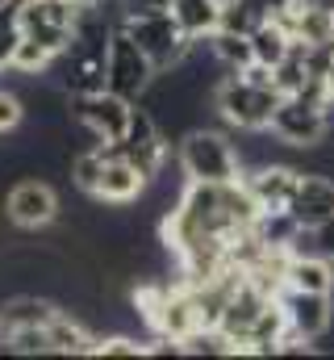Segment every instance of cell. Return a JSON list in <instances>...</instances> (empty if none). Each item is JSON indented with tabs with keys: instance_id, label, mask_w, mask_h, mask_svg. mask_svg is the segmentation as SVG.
<instances>
[{
	"instance_id": "obj_12",
	"label": "cell",
	"mask_w": 334,
	"mask_h": 360,
	"mask_svg": "<svg viewBox=\"0 0 334 360\" xmlns=\"http://www.w3.org/2000/svg\"><path fill=\"white\" fill-rule=\"evenodd\" d=\"M171 17L192 42H205L222 25V0H171Z\"/></svg>"
},
{
	"instance_id": "obj_27",
	"label": "cell",
	"mask_w": 334,
	"mask_h": 360,
	"mask_svg": "<svg viewBox=\"0 0 334 360\" xmlns=\"http://www.w3.org/2000/svg\"><path fill=\"white\" fill-rule=\"evenodd\" d=\"M330 42H334V34H330Z\"/></svg>"
},
{
	"instance_id": "obj_20",
	"label": "cell",
	"mask_w": 334,
	"mask_h": 360,
	"mask_svg": "<svg viewBox=\"0 0 334 360\" xmlns=\"http://www.w3.org/2000/svg\"><path fill=\"white\" fill-rule=\"evenodd\" d=\"M21 25H17V13L13 8H0V72H13V55L21 46Z\"/></svg>"
},
{
	"instance_id": "obj_2",
	"label": "cell",
	"mask_w": 334,
	"mask_h": 360,
	"mask_svg": "<svg viewBox=\"0 0 334 360\" xmlns=\"http://www.w3.org/2000/svg\"><path fill=\"white\" fill-rule=\"evenodd\" d=\"M180 168L188 180H201V184H230V180H243V160L239 151L230 147V139L222 130H209V126H192L184 139H180Z\"/></svg>"
},
{
	"instance_id": "obj_22",
	"label": "cell",
	"mask_w": 334,
	"mask_h": 360,
	"mask_svg": "<svg viewBox=\"0 0 334 360\" xmlns=\"http://www.w3.org/2000/svg\"><path fill=\"white\" fill-rule=\"evenodd\" d=\"M25 101L17 96L13 89H0V134H13L21 122H25Z\"/></svg>"
},
{
	"instance_id": "obj_17",
	"label": "cell",
	"mask_w": 334,
	"mask_h": 360,
	"mask_svg": "<svg viewBox=\"0 0 334 360\" xmlns=\"http://www.w3.org/2000/svg\"><path fill=\"white\" fill-rule=\"evenodd\" d=\"M209 51L213 59L226 68V72H243L255 63V46H250V34H234V30H218L209 38Z\"/></svg>"
},
{
	"instance_id": "obj_16",
	"label": "cell",
	"mask_w": 334,
	"mask_h": 360,
	"mask_svg": "<svg viewBox=\"0 0 334 360\" xmlns=\"http://www.w3.org/2000/svg\"><path fill=\"white\" fill-rule=\"evenodd\" d=\"M293 42H297V38H293V34H288V30H284V25L276 21V17H267L263 25H255V30H250V46H255V63H267L272 72H276V68H280V63L288 59V51H293Z\"/></svg>"
},
{
	"instance_id": "obj_7",
	"label": "cell",
	"mask_w": 334,
	"mask_h": 360,
	"mask_svg": "<svg viewBox=\"0 0 334 360\" xmlns=\"http://www.w3.org/2000/svg\"><path fill=\"white\" fill-rule=\"evenodd\" d=\"M4 218L17 231H46L51 222H59V193L38 176L17 180L4 197Z\"/></svg>"
},
{
	"instance_id": "obj_18",
	"label": "cell",
	"mask_w": 334,
	"mask_h": 360,
	"mask_svg": "<svg viewBox=\"0 0 334 360\" xmlns=\"http://www.w3.org/2000/svg\"><path fill=\"white\" fill-rule=\"evenodd\" d=\"M55 59H59V55H55V51H46L42 42L21 38L17 55H13V72H17V76H25V80H38V76H46V68H51Z\"/></svg>"
},
{
	"instance_id": "obj_11",
	"label": "cell",
	"mask_w": 334,
	"mask_h": 360,
	"mask_svg": "<svg viewBox=\"0 0 334 360\" xmlns=\"http://www.w3.org/2000/svg\"><path fill=\"white\" fill-rule=\"evenodd\" d=\"M288 214L301 226H309V231H318L322 222H330L334 218V176H326V172H305L297 197H293V205H288Z\"/></svg>"
},
{
	"instance_id": "obj_19",
	"label": "cell",
	"mask_w": 334,
	"mask_h": 360,
	"mask_svg": "<svg viewBox=\"0 0 334 360\" xmlns=\"http://www.w3.org/2000/svg\"><path fill=\"white\" fill-rule=\"evenodd\" d=\"M100 176H105V151L100 147H92V151H80L76 160H72V184L88 193V197H96V188H100Z\"/></svg>"
},
{
	"instance_id": "obj_13",
	"label": "cell",
	"mask_w": 334,
	"mask_h": 360,
	"mask_svg": "<svg viewBox=\"0 0 334 360\" xmlns=\"http://www.w3.org/2000/svg\"><path fill=\"white\" fill-rule=\"evenodd\" d=\"M46 331H51L55 356H92V348H96V335L84 327L76 314H67V310H55V319L46 323Z\"/></svg>"
},
{
	"instance_id": "obj_10",
	"label": "cell",
	"mask_w": 334,
	"mask_h": 360,
	"mask_svg": "<svg viewBox=\"0 0 334 360\" xmlns=\"http://www.w3.org/2000/svg\"><path fill=\"white\" fill-rule=\"evenodd\" d=\"M280 306L288 314V327H297L305 340H322L334 327V293H309V289H284Z\"/></svg>"
},
{
	"instance_id": "obj_23",
	"label": "cell",
	"mask_w": 334,
	"mask_h": 360,
	"mask_svg": "<svg viewBox=\"0 0 334 360\" xmlns=\"http://www.w3.org/2000/svg\"><path fill=\"white\" fill-rule=\"evenodd\" d=\"M318 248H322V252H326V256L334 260V218L318 226Z\"/></svg>"
},
{
	"instance_id": "obj_3",
	"label": "cell",
	"mask_w": 334,
	"mask_h": 360,
	"mask_svg": "<svg viewBox=\"0 0 334 360\" xmlns=\"http://www.w3.org/2000/svg\"><path fill=\"white\" fill-rule=\"evenodd\" d=\"M126 34L147 51V59L163 72H175L188 55H192V38L180 30V21L171 17V8H155V13H134V17H121Z\"/></svg>"
},
{
	"instance_id": "obj_9",
	"label": "cell",
	"mask_w": 334,
	"mask_h": 360,
	"mask_svg": "<svg viewBox=\"0 0 334 360\" xmlns=\"http://www.w3.org/2000/svg\"><path fill=\"white\" fill-rule=\"evenodd\" d=\"M100 151H105V176H100V188H96V201H100V205H113V210L134 205V201L147 193L151 180L142 176L126 155H117L113 143H100Z\"/></svg>"
},
{
	"instance_id": "obj_14",
	"label": "cell",
	"mask_w": 334,
	"mask_h": 360,
	"mask_svg": "<svg viewBox=\"0 0 334 360\" xmlns=\"http://www.w3.org/2000/svg\"><path fill=\"white\" fill-rule=\"evenodd\" d=\"M55 310L59 306L42 293H13V297L0 302V323H8V327H46L55 319Z\"/></svg>"
},
{
	"instance_id": "obj_6",
	"label": "cell",
	"mask_w": 334,
	"mask_h": 360,
	"mask_svg": "<svg viewBox=\"0 0 334 360\" xmlns=\"http://www.w3.org/2000/svg\"><path fill=\"white\" fill-rule=\"evenodd\" d=\"M130 113H134V101L109 89L92 92V96H67V117L100 143H121L130 130Z\"/></svg>"
},
{
	"instance_id": "obj_8",
	"label": "cell",
	"mask_w": 334,
	"mask_h": 360,
	"mask_svg": "<svg viewBox=\"0 0 334 360\" xmlns=\"http://www.w3.org/2000/svg\"><path fill=\"white\" fill-rule=\"evenodd\" d=\"M301 168H293V164H280V160H267V164H255L243 172V184L250 188V197L259 201V210L263 214H272V210H288L293 205V197H297V188H301Z\"/></svg>"
},
{
	"instance_id": "obj_26",
	"label": "cell",
	"mask_w": 334,
	"mask_h": 360,
	"mask_svg": "<svg viewBox=\"0 0 334 360\" xmlns=\"http://www.w3.org/2000/svg\"><path fill=\"white\" fill-rule=\"evenodd\" d=\"M80 4H100V0H80Z\"/></svg>"
},
{
	"instance_id": "obj_5",
	"label": "cell",
	"mask_w": 334,
	"mask_h": 360,
	"mask_svg": "<svg viewBox=\"0 0 334 360\" xmlns=\"http://www.w3.org/2000/svg\"><path fill=\"white\" fill-rule=\"evenodd\" d=\"M105 72H109V92H117V96H126V101H142V96L151 92V84L159 80V68H155V63L147 59V51L126 34V25L113 30Z\"/></svg>"
},
{
	"instance_id": "obj_24",
	"label": "cell",
	"mask_w": 334,
	"mask_h": 360,
	"mask_svg": "<svg viewBox=\"0 0 334 360\" xmlns=\"http://www.w3.org/2000/svg\"><path fill=\"white\" fill-rule=\"evenodd\" d=\"M322 89H326V101H330V109H334V63L326 68V76H322Z\"/></svg>"
},
{
	"instance_id": "obj_4",
	"label": "cell",
	"mask_w": 334,
	"mask_h": 360,
	"mask_svg": "<svg viewBox=\"0 0 334 360\" xmlns=\"http://www.w3.org/2000/svg\"><path fill=\"white\" fill-rule=\"evenodd\" d=\"M330 105L318 96H284L276 117H272V134L280 139V147H297V151H318L330 139Z\"/></svg>"
},
{
	"instance_id": "obj_21",
	"label": "cell",
	"mask_w": 334,
	"mask_h": 360,
	"mask_svg": "<svg viewBox=\"0 0 334 360\" xmlns=\"http://www.w3.org/2000/svg\"><path fill=\"white\" fill-rule=\"evenodd\" d=\"M92 356H147V344H138L130 335H96Z\"/></svg>"
},
{
	"instance_id": "obj_25",
	"label": "cell",
	"mask_w": 334,
	"mask_h": 360,
	"mask_svg": "<svg viewBox=\"0 0 334 360\" xmlns=\"http://www.w3.org/2000/svg\"><path fill=\"white\" fill-rule=\"evenodd\" d=\"M13 4H17V0H0V8H13Z\"/></svg>"
},
{
	"instance_id": "obj_1",
	"label": "cell",
	"mask_w": 334,
	"mask_h": 360,
	"mask_svg": "<svg viewBox=\"0 0 334 360\" xmlns=\"http://www.w3.org/2000/svg\"><path fill=\"white\" fill-rule=\"evenodd\" d=\"M280 101H284V92L276 84H250L239 72H226V80H218V89H213L218 117L234 130H272Z\"/></svg>"
},
{
	"instance_id": "obj_15",
	"label": "cell",
	"mask_w": 334,
	"mask_h": 360,
	"mask_svg": "<svg viewBox=\"0 0 334 360\" xmlns=\"http://www.w3.org/2000/svg\"><path fill=\"white\" fill-rule=\"evenodd\" d=\"M288 285L293 289H309V293H334V260L326 252L293 256L288 260Z\"/></svg>"
}]
</instances>
